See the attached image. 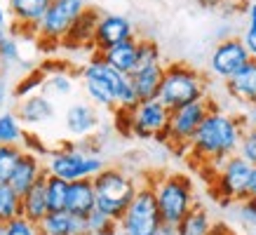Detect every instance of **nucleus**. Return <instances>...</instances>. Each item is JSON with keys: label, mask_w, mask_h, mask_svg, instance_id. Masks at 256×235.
Returning a JSON list of instances; mask_svg holds the SVG:
<instances>
[{"label": "nucleus", "mask_w": 256, "mask_h": 235, "mask_svg": "<svg viewBox=\"0 0 256 235\" xmlns=\"http://www.w3.org/2000/svg\"><path fill=\"white\" fill-rule=\"evenodd\" d=\"M244 120L242 116H230L221 110L218 106L207 113V118L202 120L200 130L195 132L190 146H188V156H190V164L200 172H212V179L221 164L230 156H238L244 136ZM210 179V181H212Z\"/></svg>", "instance_id": "1"}, {"label": "nucleus", "mask_w": 256, "mask_h": 235, "mask_svg": "<svg viewBox=\"0 0 256 235\" xmlns=\"http://www.w3.org/2000/svg\"><path fill=\"white\" fill-rule=\"evenodd\" d=\"M207 90H210V82L202 70H198L190 64L172 62L164 64V78L158 99L170 110H174L200 102V99H207Z\"/></svg>", "instance_id": "2"}, {"label": "nucleus", "mask_w": 256, "mask_h": 235, "mask_svg": "<svg viewBox=\"0 0 256 235\" xmlns=\"http://www.w3.org/2000/svg\"><path fill=\"white\" fill-rule=\"evenodd\" d=\"M92 181L94 193H96V207L120 221L139 190L136 179L120 167H104Z\"/></svg>", "instance_id": "3"}, {"label": "nucleus", "mask_w": 256, "mask_h": 235, "mask_svg": "<svg viewBox=\"0 0 256 235\" xmlns=\"http://www.w3.org/2000/svg\"><path fill=\"white\" fill-rule=\"evenodd\" d=\"M156 188L158 207L162 214V221L167 226H178L184 216L195 207V188L190 176L186 174H160L150 176Z\"/></svg>", "instance_id": "4"}, {"label": "nucleus", "mask_w": 256, "mask_h": 235, "mask_svg": "<svg viewBox=\"0 0 256 235\" xmlns=\"http://www.w3.org/2000/svg\"><path fill=\"white\" fill-rule=\"evenodd\" d=\"M164 221L158 207L153 179L148 176L144 184H139V190L134 196L132 204L127 207L124 216L120 219V230L124 235H160Z\"/></svg>", "instance_id": "5"}, {"label": "nucleus", "mask_w": 256, "mask_h": 235, "mask_svg": "<svg viewBox=\"0 0 256 235\" xmlns=\"http://www.w3.org/2000/svg\"><path fill=\"white\" fill-rule=\"evenodd\" d=\"M85 10V0H52L42 22L38 24V36H36L38 45L47 52L62 47L64 38L68 36L73 24L78 22V16Z\"/></svg>", "instance_id": "6"}, {"label": "nucleus", "mask_w": 256, "mask_h": 235, "mask_svg": "<svg viewBox=\"0 0 256 235\" xmlns=\"http://www.w3.org/2000/svg\"><path fill=\"white\" fill-rule=\"evenodd\" d=\"M106 164L96 153L82 150L78 146H62L56 150H50L45 170L47 174H54L66 181H80V179H94Z\"/></svg>", "instance_id": "7"}, {"label": "nucleus", "mask_w": 256, "mask_h": 235, "mask_svg": "<svg viewBox=\"0 0 256 235\" xmlns=\"http://www.w3.org/2000/svg\"><path fill=\"white\" fill-rule=\"evenodd\" d=\"M252 170H254V164L244 160L240 153L230 156L216 170L214 179L210 181L212 196L216 198L221 204H238L242 200H247V186Z\"/></svg>", "instance_id": "8"}, {"label": "nucleus", "mask_w": 256, "mask_h": 235, "mask_svg": "<svg viewBox=\"0 0 256 235\" xmlns=\"http://www.w3.org/2000/svg\"><path fill=\"white\" fill-rule=\"evenodd\" d=\"M214 106H216V104L207 96V99H200V102H195V104L174 108L170 113V127H167V141H164V144H167L174 153H178V156L188 153V146H190L195 132L200 130L202 120L207 118V113H210Z\"/></svg>", "instance_id": "9"}, {"label": "nucleus", "mask_w": 256, "mask_h": 235, "mask_svg": "<svg viewBox=\"0 0 256 235\" xmlns=\"http://www.w3.org/2000/svg\"><path fill=\"white\" fill-rule=\"evenodd\" d=\"M170 113L172 110L160 99L139 102L130 110L132 136H136V139H156L164 144L167 141V127H170Z\"/></svg>", "instance_id": "10"}, {"label": "nucleus", "mask_w": 256, "mask_h": 235, "mask_svg": "<svg viewBox=\"0 0 256 235\" xmlns=\"http://www.w3.org/2000/svg\"><path fill=\"white\" fill-rule=\"evenodd\" d=\"M80 78H82V87H85L87 99L94 106L108 108V110L118 108L113 85H110V66L99 54H92V59L80 68Z\"/></svg>", "instance_id": "11"}, {"label": "nucleus", "mask_w": 256, "mask_h": 235, "mask_svg": "<svg viewBox=\"0 0 256 235\" xmlns=\"http://www.w3.org/2000/svg\"><path fill=\"white\" fill-rule=\"evenodd\" d=\"M252 59L249 50L244 47L242 38H224L218 40L216 47L212 50L210 54V70L212 76H216L218 80L233 78L235 73Z\"/></svg>", "instance_id": "12"}, {"label": "nucleus", "mask_w": 256, "mask_h": 235, "mask_svg": "<svg viewBox=\"0 0 256 235\" xmlns=\"http://www.w3.org/2000/svg\"><path fill=\"white\" fill-rule=\"evenodd\" d=\"M50 2L52 0H8L10 16L14 19V24H22V26H14V33L36 38L38 36V24L42 22Z\"/></svg>", "instance_id": "13"}, {"label": "nucleus", "mask_w": 256, "mask_h": 235, "mask_svg": "<svg viewBox=\"0 0 256 235\" xmlns=\"http://www.w3.org/2000/svg\"><path fill=\"white\" fill-rule=\"evenodd\" d=\"M134 24L122 14H101L94 36V52H104L108 47L134 38Z\"/></svg>", "instance_id": "14"}, {"label": "nucleus", "mask_w": 256, "mask_h": 235, "mask_svg": "<svg viewBox=\"0 0 256 235\" xmlns=\"http://www.w3.org/2000/svg\"><path fill=\"white\" fill-rule=\"evenodd\" d=\"M224 85H226L228 96L235 104H240L244 108L256 106V56H252L233 78L226 80Z\"/></svg>", "instance_id": "15"}, {"label": "nucleus", "mask_w": 256, "mask_h": 235, "mask_svg": "<svg viewBox=\"0 0 256 235\" xmlns=\"http://www.w3.org/2000/svg\"><path fill=\"white\" fill-rule=\"evenodd\" d=\"M101 14L94 8H87L82 14L78 16V22L73 24V28L68 31V36L64 38L62 47L66 50H92L94 52V36H96V24H99Z\"/></svg>", "instance_id": "16"}, {"label": "nucleus", "mask_w": 256, "mask_h": 235, "mask_svg": "<svg viewBox=\"0 0 256 235\" xmlns=\"http://www.w3.org/2000/svg\"><path fill=\"white\" fill-rule=\"evenodd\" d=\"M45 174H47V170H45V164L40 162V156L24 150V156L19 158V162H16L14 172H12L8 184L14 188L19 196H24V193H28Z\"/></svg>", "instance_id": "17"}, {"label": "nucleus", "mask_w": 256, "mask_h": 235, "mask_svg": "<svg viewBox=\"0 0 256 235\" xmlns=\"http://www.w3.org/2000/svg\"><path fill=\"white\" fill-rule=\"evenodd\" d=\"M136 52H139V38L134 36V38L124 40V42H118V45L108 47L104 52H92V54H99L110 68L132 76L134 68H136Z\"/></svg>", "instance_id": "18"}, {"label": "nucleus", "mask_w": 256, "mask_h": 235, "mask_svg": "<svg viewBox=\"0 0 256 235\" xmlns=\"http://www.w3.org/2000/svg\"><path fill=\"white\" fill-rule=\"evenodd\" d=\"M40 233L42 235H90L87 219L73 216L70 212H50L40 221Z\"/></svg>", "instance_id": "19"}, {"label": "nucleus", "mask_w": 256, "mask_h": 235, "mask_svg": "<svg viewBox=\"0 0 256 235\" xmlns=\"http://www.w3.org/2000/svg\"><path fill=\"white\" fill-rule=\"evenodd\" d=\"M94 210H96V193H94V181L92 179L70 181L66 212H70L73 216H82V219H87V216H90Z\"/></svg>", "instance_id": "20"}, {"label": "nucleus", "mask_w": 256, "mask_h": 235, "mask_svg": "<svg viewBox=\"0 0 256 235\" xmlns=\"http://www.w3.org/2000/svg\"><path fill=\"white\" fill-rule=\"evenodd\" d=\"M14 113L26 125H40V122H47L54 118V104L45 94H31L26 99H19V106Z\"/></svg>", "instance_id": "21"}, {"label": "nucleus", "mask_w": 256, "mask_h": 235, "mask_svg": "<svg viewBox=\"0 0 256 235\" xmlns=\"http://www.w3.org/2000/svg\"><path fill=\"white\" fill-rule=\"evenodd\" d=\"M66 130H68L73 136H87L92 134L96 127H99V113L92 104H73L68 110H66Z\"/></svg>", "instance_id": "22"}, {"label": "nucleus", "mask_w": 256, "mask_h": 235, "mask_svg": "<svg viewBox=\"0 0 256 235\" xmlns=\"http://www.w3.org/2000/svg\"><path fill=\"white\" fill-rule=\"evenodd\" d=\"M162 78H164V64L134 70L132 73V85H134L136 96H139V102L158 99V96H160V87H162Z\"/></svg>", "instance_id": "23"}, {"label": "nucleus", "mask_w": 256, "mask_h": 235, "mask_svg": "<svg viewBox=\"0 0 256 235\" xmlns=\"http://www.w3.org/2000/svg\"><path fill=\"white\" fill-rule=\"evenodd\" d=\"M45 181H47V174L31 188V190H28V193H24L22 196V216L24 219H28V221H33V224H38V226H40V221L50 214Z\"/></svg>", "instance_id": "24"}, {"label": "nucleus", "mask_w": 256, "mask_h": 235, "mask_svg": "<svg viewBox=\"0 0 256 235\" xmlns=\"http://www.w3.org/2000/svg\"><path fill=\"white\" fill-rule=\"evenodd\" d=\"M212 226L214 224H212L207 210L200 207V204H195L193 210L184 216V221L176 226V235H210Z\"/></svg>", "instance_id": "25"}, {"label": "nucleus", "mask_w": 256, "mask_h": 235, "mask_svg": "<svg viewBox=\"0 0 256 235\" xmlns=\"http://www.w3.org/2000/svg\"><path fill=\"white\" fill-rule=\"evenodd\" d=\"M68 188H70V181L59 179V176H54V174H47L45 190H47L50 212H66V202H68Z\"/></svg>", "instance_id": "26"}, {"label": "nucleus", "mask_w": 256, "mask_h": 235, "mask_svg": "<svg viewBox=\"0 0 256 235\" xmlns=\"http://www.w3.org/2000/svg\"><path fill=\"white\" fill-rule=\"evenodd\" d=\"M24 122L16 118V113L5 110L0 113V146H19L24 141Z\"/></svg>", "instance_id": "27"}, {"label": "nucleus", "mask_w": 256, "mask_h": 235, "mask_svg": "<svg viewBox=\"0 0 256 235\" xmlns=\"http://www.w3.org/2000/svg\"><path fill=\"white\" fill-rule=\"evenodd\" d=\"M22 216V196L10 184H0V224Z\"/></svg>", "instance_id": "28"}, {"label": "nucleus", "mask_w": 256, "mask_h": 235, "mask_svg": "<svg viewBox=\"0 0 256 235\" xmlns=\"http://www.w3.org/2000/svg\"><path fill=\"white\" fill-rule=\"evenodd\" d=\"M87 230L90 235H116L120 233V221L108 216L106 212H101L99 207L87 216Z\"/></svg>", "instance_id": "29"}, {"label": "nucleus", "mask_w": 256, "mask_h": 235, "mask_svg": "<svg viewBox=\"0 0 256 235\" xmlns=\"http://www.w3.org/2000/svg\"><path fill=\"white\" fill-rule=\"evenodd\" d=\"M47 70L45 68H36L31 70L26 78H22L19 82H16L14 87V96L16 99H26V96H31V94H38V90L42 85H47Z\"/></svg>", "instance_id": "30"}, {"label": "nucleus", "mask_w": 256, "mask_h": 235, "mask_svg": "<svg viewBox=\"0 0 256 235\" xmlns=\"http://www.w3.org/2000/svg\"><path fill=\"white\" fill-rule=\"evenodd\" d=\"M162 64V52L160 45L150 38H139V52H136V68H148ZM134 68V70H136Z\"/></svg>", "instance_id": "31"}, {"label": "nucleus", "mask_w": 256, "mask_h": 235, "mask_svg": "<svg viewBox=\"0 0 256 235\" xmlns=\"http://www.w3.org/2000/svg\"><path fill=\"white\" fill-rule=\"evenodd\" d=\"M24 150L19 146H0V184H8Z\"/></svg>", "instance_id": "32"}, {"label": "nucleus", "mask_w": 256, "mask_h": 235, "mask_svg": "<svg viewBox=\"0 0 256 235\" xmlns=\"http://www.w3.org/2000/svg\"><path fill=\"white\" fill-rule=\"evenodd\" d=\"M242 42L249 50V54L256 56V2H252L247 8V26L242 33Z\"/></svg>", "instance_id": "33"}, {"label": "nucleus", "mask_w": 256, "mask_h": 235, "mask_svg": "<svg viewBox=\"0 0 256 235\" xmlns=\"http://www.w3.org/2000/svg\"><path fill=\"white\" fill-rule=\"evenodd\" d=\"M5 226H8V235H42L38 224L24 219V216H16V219L8 221Z\"/></svg>", "instance_id": "34"}, {"label": "nucleus", "mask_w": 256, "mask_h": 235, "mask_svg": "<svg viewBox=\"0 0 256 235\" xmlns=\"http://www.w3.org/2000/svg\"><path fill=\"white\" fill-rule=\"evenodd\" d=\"M238 219L244 226L256 228V198H247V200L238 202Z\"/></svg>", "instance_id": "35"}, {"label": "nucleus", "mask_w": 256, "mask_h": 235, "mask_svg": "<svg viewBox=\"0 0 256 235\" xmlns=\"http://www.w3.org/2000/svg\"><path fill=\"white\" fill-rule=\"evenodd\" d=\"M244 160H249L252 164H256V130H244V136H242L240 150H238Z\"/></svg>", "instance_id": "36"}, {"label": "nucleus", "mask_w": 256, "mask_h": 235, "mask_svg": "<svg viewBox=\"0 0 256 235\" xmlns=\"http://www.w3.org/2000/svg\"><path fill=\"white\" fill-rule=\"evenodd\" d=\"M19 59V45L14 38H5L0 40V62L2 64H14Z\"/></svg>", "instance_id": "37"}, {"label": "nucleus", "mask_w": 256, "mask_h": 235, "mask_svg": "<svg viewBox=\"0 0 256 235\" xmlns=\"http://www.w3.org/2000/svg\"><path fill=\"white\" fill-rule=\"evenodd\" d=\"M47 87L54 94H68L73 90V82H70V76H66V73H52L47 78Z\"/></svg>", "instance_id": "38"}, {"label": "nucleus", "mask_w": 256, "mask_h": 235, "mask_svg": "<svg viewBox=\"0 0 256 235\" xmlns=\"http://www.w3.org/2000/svg\"><path fill=\"white\" fill-rule=\"evenodd\" d=\"M242 120H244V127H249V130H256V106H249V108L244 110Z\"/></svg>", "instance_id": "39"}, {"label": "nucleus", "mask_w": 256, "mask_h": 235, "mask_svg": "<svg viewBox=\"0 0 256 235\" xmlns=\"http://www.w3.org/2000/svg\"><path fill=\"white\" fill-rule=\"evenodd\" d=\"M195 2L202 5V8H218V5H235L240 0H195Z\"/></svg>", "instance_id": "40"}, {"label": "nucleus", "mask_w": 256, "mask_h": 235, "mask_svg": "<svg viewBox=\"0 0 256 235\" xmlns=\"http://www.w3.org/2000/svg\"><path fill=\"white\" fill-rule=\"evenodd\" d=\"M247 198H256V164H254V170H252V176H249Z\"/></svg>", "instance_id": "41"}, {"label": "nucleus", "mask_w": 256, "mask_h": 235, "mask_svg": "<svg viewBox=\"0 0 256 235\" xmlns=\"http://www.w3.org/2000/svg\"><path fill=\"white\" fill-rule=\"evenodd\" d=\"M5 28V8L0 5V31Z\"/></svg>", "instance_id": "42"}, {"label": "nucleus", "mask_w": 256, "mask_h": 235, "mask_svg": "<svg viewBox=\"0 0 256 235\" xmlns=\"http://www.w3.org/2000/svg\"><path fill=\"white\" fill-rule=\"evenodd\" d=\"M2 102H5V85L0 82V106H2Z\"/></svg>", "instance_id": "43"}, {"label": "nucleus", "mask_w": 256, "mask_h": 235, "mask_svg": "<svg viewBox=\"0 0 256 235\" xmlns=\"http://www.w3.org/2000/svg\"><path fill=\"white\" fill-rule=\"evenodd\" d=\"M0 235H8V226L5 224H0Z\"/></svg>", "instance_id": "44"}, {"label": "nucleus", "mask_w": 256, "mask_h": 235, "mask_svg": "<svg viewBox=\"0 0 256 235\" xmlns=\"http://www.w3.org/2000/svg\"><path fill=\"white\" fill-rule=\"evenodd\" d=\"M2 38H5V36H2V31H0V40H2Z\"/></svg>", "instance_id": "45"}, {"label": "nucleus", "mask_w": 256, "mask_h": 235, "mask_svg": "<svg viewBox=\"0 0 256 235\" xmlns=\"http://www.w3.org/2000/svg\"><path fill=\"white\" fill-rule=\"evenodd\" d=\"M116 235H124V233H122V230H120V233H116Z\"/></svg>", "instance_id": "46"}]
</instances>
